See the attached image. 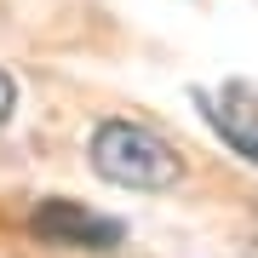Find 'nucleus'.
Returning a JSON list of instances; mask_svg holds the SVG:
<instances>
[{"label": "nucleus", "instance_id": "f03ea898", "mask_svg": "<svg viewBox=\"0 0 258 258\" xmlns=\"http://www.w3.org/2000/svg\"><path fill=\"white\" fill-rule=\"evenodd\" d=\"M29 230L40 241H63V247H115L120 241V224L92 212V207H81V201H40Z\"/></svg>", "mask_w": 258, "mask_h": 258}, {"label": "nucleus", "instance_id": "f257e3e1", "mask_svg": "<svg viewBox=\"0 0 258 258\" xmlns=\"http://www.w3.org/2000/svg\"><path fill=\"white\" fill-rule=\"evenodd\" d=\"M86 155H92V172L120 184V189L155 195V189L184 184V155H178L161 132L138 126V120H98Z\"/></svg>", "mask_w": 258, "mask_h": 258}, {"label": "nucleus", "instance_id": "7ed1b4c3", "mask_svg": "<svg viewBox=\"0 0 258 258\" xmlns=\"http://www.w3.org/2000/svg\"><path fill=\"white\" fill-rule=\"evenodd\" d=\"M195 109H201L218 138L241 149L247 161H258V92L252 86H224V92H195Z\"/></svg>", "mask_w": 258, "mask_h": 258}, {"label": "nucleus", "instance_id": "20e7f679", "mask_svg": "<svg viewBox=\"0 0 258 258\" xmlns=\"http://www.w3.org/2000/svg\"><path fill=\"white\" fill-rule=\"evenodd\" d=\"M12 109H18V81L0 69V126H6V115H12Z\"/></svg>", "mask_w": 258, "mask_h": 258}]
</instances>
